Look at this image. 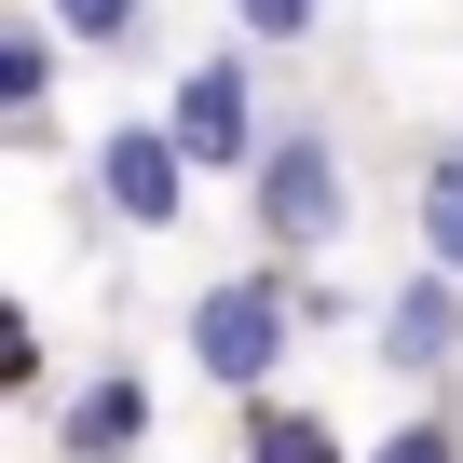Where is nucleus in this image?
<instances>
[{
    "label": "nucleus",
    "mask_w": 463,
    "mask_h": 463,
    "mask_svg": "<svg viewBox=\"0 0 463 463\" xmlns=\"http://www.w3.org/2000/svg\"><path fill=\"white\" fill-rule=\"evenodd\" d=\"M96 191H109V218L164 232V218H191V150H177L164 123H109V137H96Z\"/></svg>",
    "instance_id": "nucleus-4"
},
{
    "label": "nucleus",
    "mask_w": 463,
    "mask_h": 463,
    "mask_svg": "<svg viewBox=\"0 0 463 463\" xmlns=\"http://www.w3.org/2000/svg\"><path fill=\"white\" fill-rule=\"evenodd\" d=\"M246 191H260V232H273V246H341V218H354V191H341V150H327V137H273Z\"/></svg>",
    "instance_id": "nucleus-3"
},
{
    "label": "nucleus",
    "mask_w": 463,
    "mask_h": 463,
    "mask_svg": "<svg viewBox=\"0 0 463 463\" xmlns=\"http://www.w3.org/2000/svg\"><path fill=\"white\" fill-rule=\"evenodd\" d=\"M42 14H55L69 42H96V55H123V42L150 28V0H42Z\"/></svg>",
    "instance_id": "nucleus-10"
},
{
    "label": "nucleus",
    "mask_w": 463,
    "mask_h": 463,
    "mask_svg": "<svg viewBox=\"0 0 463 463\" xmlns=\"http://www.w3.org/2000/svg\"><path fill=\"white\" fill-rule=\"evenodd\" d=\"M422 260H436V273H463V137H436V150H422Z\"/></svg>",
    "instance_id": "nucleus-8"
},
{
    "label": "nucleus",
    "mask_w": 463,
    "mask_h": 463,
    "mask_svg": "<svg viewBox=\"0 0 463 463\" xmlns=\"http://www.w3.org/2000/svg\"><path fill=\"white\" fill-rule=\"evenodd\" d=\"M246 463H354L327 436V409H287V395H246Z\"/></svg>",
    "instance_id": "nucleus-7"
},
{
    "label": "nucleus",
    "mask_w": 463,
    "mask_h": 463,
    "mask_svg": "<svg viewBox=\"0 0 463 463\" xmlns=\"http://www.w3.org/2000/svg\"><path fill=\"white\" fill-rule=\"evenodd\" d=\"M368 463H463V436H449V422H395Z\"/></svg>",
    "instance_id": "nucleus-11"
},
{
    "label": "nucleus",
    "mask_w": 463,
    "mask_h": 463,
    "mask_svg": "<svg viewBox=\"0 0 463 463\" xmlns=\"http://www.w3.org/2000/svg\"><path fill=\"white\" fill-rule=\"evenodd\" d=\"M300 327H314V300H300L287 273H232V287L191 300V368H204L218 395H273V368H287Z\"/></svg>",
    "instance_id": "nucleus-1"
},
{
    "label": "nucleus",
    "mask_w": 463,
    "mask_h": 463,
    "mask_svg": "<svg viewBox=\"0 0 463 463\" xmlns=\"http://www.w3.org/2000/svg\"><path fill=\"white\" fill-rule=\"evenodd\" d=\"M137 436H150V382H137V368H96V382L69 395V422H55L69 463H123Z\"/></svg>",
    "instance_id": "nucleus-6"
},
{
    "label": "nucleus",
    "mask_w": 463,
    "mask_h": 463,
    "mask_svg": "<svg viewBox=\"0 0 463 463\" xmlns=\"http://www.w3.org/2000/svg\"><path fill=\"white\" fill-rule=\"evenodd\" d=\"M164 137L191 150V177H260V69L246 55H204V69H177V96H164Z\"/></svg>",
    "instance_id": "nucleus-2"
},
{
    "label": "nucleus",
    "mask_w": 463,
    "mask_h": 463,
    "mask_svg": "<svg viewBox=\"0 0 463 463\" xmlns=\"http://www.w3.org/2000/svg\"><path fill=\"white\" fill-rule=\"evenodd\" d=\"M55 42H69L55 14H42V28H14V42H0V109H42V96H55Z\"/></svg>",
    "instance_id": "nucleus-9"
},
{
    "label": "nucleus",
    "mask_w": 463,
    "mask_h": 463,
    "mask_svg": "<svg viewBox=\"0 0 463 463\" xmlns=\"http://www.w3.org/2000/svg\"><path fill=\"white\" fill-rule=\"evenodd\" d=\"M449 354H463V273L422 260V273L382 300V368H395V382H436Z\"/></svg>",
    "instance_id": "nucleus-5"
},
{
    "label": "nucleus",
    "mask_w": 463,
    "mask_h": 463,
    "mask_svg": "<svg viewBox=\"0 0 463 463\" xmlns=\"http://www.w3.org/2000/svg\"><path fill=\"white\" fill-rule=\"evenodd\" d=\"M232 14H246L260 42H300V28H314V0H232Z\"/></svg>",
    "instance_id": "nucleus-12"
}]
</instances>
